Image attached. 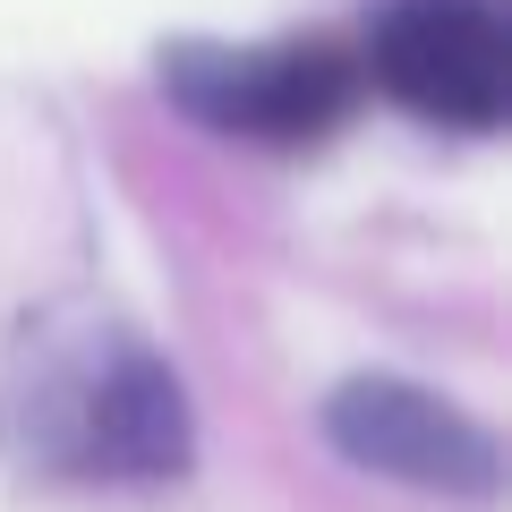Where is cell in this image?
I'll return each instance as SVG.
<instances>
[{
    "instance_id": "cell-1",
    "label": "cell",
    "mask_w": 512,
    "mask_h": 512,
    "mask_svg": "<svg viewBox=\"0 0 512 512\" xmlns=\"http://www.w3.org/2000/svg\"><path fill=\"white\" fill-rule=\"evenodd\" d=\"M376 77L436 128H495L512 111V26L495 0H393Z\"/></svg>"
},
{
    "instance_id": "cell-2",
    "label": "cell",
    "mask_w": 512,
    "mask_h": 512,
    "mask_svg": "<svg viewBox=\"0 0 512 512\" xmlns=\"http://www.w3.org/2000/svg\"><path fill=\"white\" fill-rule=\"evenodd\" d=\"M163 86L197 120L231 128V137L308 146V137H325L350 111V60L325 52V43H282V52H205V43H180V52H163Z\"/></svg>"
},
{
    "instance_id": "cell-3",
    "label": "cell",
    "mask_w": 512,
    "mask_h": 512,
    "mask_svg": "<svg viewBox=\"0 0 512 512\" xmlns=\"http://www.w3.org/2000/svg\"><path fill=\"white\" fill-rule=\"evenodd\" d=\"M325 436L359 470H384L402 487H436V495H495V470H504L487 427L402 376H350L325 402Z\"/></svg>"
},
{
    "instance_id": "cell-4",
    "label": "cell",
    "mask_w": 512,
    "mask_h": 512,
    "mask_svg": "<svg viewBox=\"0 0 512 512\" xmlns=\"http://www.w3.org/2000/svg\"><path fill=\"white\" fill-rule=\"evenodd\" d=\"M86 453L120 478H171L188 461V402L180 376L146 350H120L86 384Z\"/></svg>"
}]
</instances>
